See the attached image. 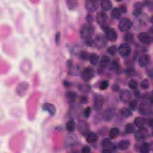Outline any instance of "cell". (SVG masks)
Returning a JSON list of instances; mask_svg holds the SVG:
<instances>
[{
	"instance_id": "cell-4",
	"label": "cell",
	"mask_w": 153,
	"mask_h": 153,
	"mask_svg": "<svg viewBox=\"0 0 153 153\" xmlns=\"http://www.w3.org/2000/svg\"><path fill=\"white\" fill-rule=\"evenodd\" d=\"M133 25V23L130 19L127 18H123L119 21L118 28L122 32H127L129 31Z\"/></svg>"
},
{
	"instance_id": "cell-46",
	"label": "cell",
	"mask_w": 153,
	"mask_h": 153,
	"mask_svg": "<svg viewBox=\"0 0 153 153\" xmlns=\"http://www.w3.org/2000/svg\"><path fill=\"white\" fill-rule=\"evenodd\" d=\"M61 32H57L55 36V42L56 45H59L60 44L61 42Z\"/></svg>"
},
{
	"instance_id": "cell-31",
	"label": "cell",
	"mask_w": 153,
	"mask_h": 153,
	"mask_svg": "<svg viewBox=\"0 0 153 153\" xmlns=\"http://www.w3.org/2000/svg\"><path fill=\"white\" fill-rule=\"evenodd\" d=\"M120 133V129L118 127H113L109 132V137L110 139H114L118 137Z\"/></svg>"
},
{
	"instance_id": "cell-42",
	"label": "cell",
	"mask_w": 153,
	"mask_h": 153,
	"mask_svg": "<svg viewBox=\"0 0 153 153\" xmlns=\"http://www.w3.org/2000/svg\"><path fill=\"white\" fill-rule=\"evenodd\" d=\"M142 13V11L141 8L137 7H134V9H133V12H132V14L134 16L139 17V16L141 15Z\"/></svg>"
},
{
	"instance_id": "cell-37",
	"label": "cell",
	"mask_w": 153,
	"mask_h": 153,
	"mask_svg": "<svg viewBox=\"0 0 153 153\" xmlns=\"http://www.w3.org/2000/svg\"><path fill=\"white\" fill-rule=\"evenodd\" d=\"M118 48L117 47V46L115 45H112L111 46H109L108 48H107V52L108 53V54H109L110 55H115L117 52Z\"/></svg>"
},
{
	"instance_id": "cell-11",
	"label": "cell",
	"mask_w": 153,
	"mask_h": 153,
	"mask_svg": "<svg viewBox=\"0 0 153 153\" xmlns=\"http://www.w3.org/2000/svg\"><path fill=\"white\" fill-rule=\"evenodd\" d=\"M95 40V47H98L99 49H102L107 46L108 42L107 40L105 37V36L102 35H98L96 36Z\"/></svg>"
},
{
	"instance_id": "cell-40",
	"label": "cell",
	"mask_w": 153,
	"mask_h": 153,
	"mask_svg": "<svg viewBox=\"0 0 153 153\" xmlns=\"http://www.w3.org/2000/svg\"><path fill=\"white\" fill-rule=\"evenodd\" d=\"M109 85V83L108 80H103V81H102L101 83H100L99 89L102 90H105L108 88Z\"/></svg>"
},
{
	"instance_id": "cell-7",
	"label": "cell",
	"mask_w": 153,
	"mask_h": 153,
	"mask_svg": "<svg viewBox=\"0 0 153 153\" xmlns=\"http://www.w3.org/2000/svg\"><path fill=\"white\" fill-rule=\"evenodd\" d=\"M108 20V16L107 14L104 11L99 12L96 16V20L97 23L100 25L103 28L107 27V23Z\"/></svg>"
},
{
	"instance_id": "cell-20",
	"label": "cell",
	"mask_w": 153,
	"mask_h": 153,
	"mask_svg": "<svg viewBox=\"0 0 153 153\" xmlns=\"http://www.w3.org/2000/svg\"><path fill=\"white\" fill-rule=\"evenodd\" d=\"M86 141L89 143H96L98 139V135L95 132H89L86 135Z\"/></svg>"
},
{
	"instance_id": "cell-24",
	"label": "cell",
	"mask_w": 153,
	"mask_h": 153,
	"mask_svg": "<svg viewBox=\"0 0 153 153\" xmlns=\"http://www.w3.org/2000/svg\"><path fill=\"white\" fill-rule=\"evenodd\" d=\"M77 142V137L75 135H68L67 138H65V144L67 145H73Z\"/></svg>"
},
{
	"instance_id": "cell-9",
	"label": "cell",
	"mask_w": 153,
	"mask_h": 153,
	"mask_svg": "<svg viewBox=\"0 0 153 153\" xmlns=\"http://www.w3.org/2000/svg\"><path fill=\"white\" fill-rule=\"evenodd\" d=\"M134 134L136 139L138 141H141L147 138L148 135V130L144 127L139 129L137 132H135Z\"/></svg>"
},
{
	"instance_id": "cell-32",
	"label": "cell",
	"mask_w": 153,
	"mask_h": 153,
	"mask_svg": "<svg viewBox=\"0 0 153 153\" xmlns=\"http://www.w3.org/2000/svg\"><path fill=\"white\" fill-rule=\"evenodd\" d=\"M120 114L126 118L130 117L132 115V112L129 108L124 107L120 109Z\"/></svg>"
},
{
	"instance_id": "cell-52",
	"label": "cell",
	"mask_w": 153,
	"mask_h": 153,
	"mask_svg": "<svg viewBox=\"0 0 153 153\" xmlns=\"http://www.w3.org/2000/svg\"><path fill=\"white\" fill-rule=\"evenodd\" d=\"M113 89L114 91L118 92L119 90H120V87H119L117 84H114V86H113Z\"/></svg>"
},
{
	"instance_id": "cell-47",
	"label": "cell",
	"mask_w": 153,
	"mask_h": 153,
	"mask_svg": "<svg viewBox=\"0 0 153 153\" xmlns=\"http://www.w3.org/2000/svg\"><path fill=\"white\" fill-rule=\"evenodd\" d=\"M120 12L122 13H126L127 12V7L126 4H121L120 7H118Z\"/></svg>"
},
{
	"instance_id": "cell-35",
	"label": "cell",
	"mask_w": 153,
	"mask_h": 153,
	"mask_svg": "<svg viewBox=\"0 0 153 153\" xmlns=\"http://www.w3.org/2000/svg\"><path fill=\"white\" fill-rule=\"evenodd\" d=\"M138 102L137 100H132L129 102V109L132 111H135L138 108Z\"/></svg>"
},
{
	"instance_id": "cell-14",
	"label": "cell",
	"mask_w": 153,
	"mask_h": 153,
	"mask_svg": "<svg viewBox=\"0 0 153 153\" xmlns=\"http://www.w3.org/2000/svg\"><path fill=\"white\" fill-rule=\"evenodd\" d=\"M132 98V93L128 90H123L120 93V99L123 102H129Z\"/></svg>"
},
{
	"instance_id": "cell-49",
	"label": "cell",
	"mask_w": 153,
	"mask_h": 153,
	"mask_svg": "<svg viewBox=\"0 0 153 153\" xmlns=\"http://www.w3.org/2000/svg\"><path fill=\"white\" fill-rule=\"evenodd\" d=\"M86 20H87V23H92L93 22L94 19H93V16L91 14H88L86 17Z\"/></svg>"
},
{
	"instance_id": "cell-18",
	"label": "cell",
	"mask_w": 153,
	"mask_h": 153,
	"mask_svg": "<svg viewBox=\"0 0 153 153\" xmlns=\"http://www.w3.org/2000/svg\"><path fill=\"white\" fill-rule=\"evenodd\" d=\"M136 148H138V151L142 153H148L150 151L151 148V144L148 142H143L139 143L138 146H136Z\"/></svg>"
},
{
	"instance_id": "cell-8",
	"label": "cell",
	"mask_w": 153,
	"mask_h": 153,
	"mask_svg": "<svg viewBox=\"0 0 153 153\" xmlns=\"http://www.w3.org/2000/svg\"><path fill=\"white\" fill-rule=\"evenodd\" d=\"M100 5L99 1H95V0H88V1H85V7L87 10L90 12H96Z\"/></svg>"
},
{
	"instance_id": "cell-34",
	"label": "cell",
	"mask_w": 153,
	"mask_h": 153,
	"mask_svg": "<svg viewBox=\"0 0 153 153\" xmlns=\"http://www.w3.org/2000/svg\"><path fill=\"white\" fill-rule=\"evenodd\" d=\"M140 86L143 90L148 89L150 88V82H149L148 80L147 79L142 80L140 83Z\"/></svg>"
},
{
	"instance_id": "cell-28",
	"label": "cell",
	"mask_w": 153,
	"mask_h": 153,
	"mask_svg": "<svg viewBox=\"0 0 153 153\" xmlns=\"http://www.w3.org/2000/svg\"><path fill=\"white\" fill-rule=\"evenodd\" d=\"M66 129L70 133H72L75 129V123L73 120H70L66 124Z\"/></svg>"
},
{
	"instance_id": "cell-1",
	"label": "cell",
	"mask_w": 153,
	"mask_h": 153,
	"mask_svg": "<svg viewBox=\"0 0 153 153\" xmlns=\"http://www.w3.org/2000/svg\"><path fill=\"white\" fill-rule=\"evenodd\" d=\"M95 28L92 23H86L83 25L80 29V37L84 40L92 38L94 34Z\"/></svg>"
},
{
	"instance_id": "cell-30",
	"label": "cell",
	"mask_w": 153,
	"mask_h": 153,
	"mask_svg": "<svg viewBox=\"0 0 153 153\" xmlns=\"http://www.w3.org/2000/svg\"><path fill=\"white\" fill-rule=\"evenodd\" d=\"M111 14L112 18L115 20L120 19L122 16V13L120 12V10L118 9V7H115L113 8L111 11Z\"/></svg>"
},
{
	"instance_id": "cell-39",
	"label": "cell",
	"mask_w": 153,
	"mask_h": 153,
	"mask_svg": "<svg viewBox=\"0 0 153 153\" xmlns=\"http://www.w3.org/2000/svg\"><path fill=\"white\" fill-rule=\"evenodd\" d=\"M90 55L87 52H86V51H81L80 53L79 57L83 61H87L89 59Z\"/></svg>"
},
{
	"instance_id": "cell-21",
	"label": "cell",
	"mask_w": 153,
	"mask_h": 153,
	"mask_svg": "<svg viewBox=\"0 0 153 153\" xmlns=\"http://www.w3.org/2000/svg\"><path fill=\"white\" fill-rule=\"evenodd\" d=\"M130 146V142L129 140L124 139L118 142V148L121 151H125Z\"/></svg>"
},
{
	"instance_id": "cell-22",
	"label": "cell",
	"mask_w": 153,
	"mask_h": 153,
	"mask_svg": "<svg viewBox=\"0 0 153 153\" xmlns=\"http://www.w3.org/2000/svg\"><path fill=\"white\" fill-rule=\"evenodd\" d=\"M65 97L69 102L73 103L77 99V94L75 92L69 91L65 93Z\"/></svg>"
},
{
	"instance_id": "cell-41",
	"label": "cell",
	"mask_w": 153,
	"mask_h": 153,
	"mask_svg": "<svg viewBox=\"0 0 153 153\" xmlns=\"http://www.w3.org/2000/svg\"><path fill=\"white\" fill-rule=\"evenodd\" d=\"M110 68L112 70L114 71H118L119 70V68H120V65H119L118 62L117 60H114L112 63L110 64L109 65Z\"/></svg>"
},
{
	"instance_id": "cell-44",
	"label": "cell",
	"mask_w": 153,
	"mask_h": 153,
	"mask_svg": "<svg viewBox=\"0 0 153 153\" xmlns=\"http://www.w3.org/2000/svg\"><path fill=\"white\" fill-rule=\"evenodd\" d=\"M91 113H92V108L90 107H87L86 109H84V115L85 118H88L90 117Z\"/></svg>"
},
{
	"instance_id": "cell-25",
	"label": "cell",
	"mask_w": 153,
	"mask_h": 153,
	"mask_svg": "<svg viewBox=\"0 0 153 153\" xmlns=\"http://www.w3.org/2000/svg\"><path fill=\"white\" fill-rule=\"evenodd\" d=\"M66 7L70 10H75L79 6V1L75 0H68L65 1Z\"/></svg>"
},
{
	"instance_id": "cell-2",
	"label": "cell",
	"mask_w": 153,
	"mask_h": 153,
	"mask_svg": "<svg viewBox=\"0 0 153 153\" xmlns=\"http://www.w3.org/2000/svg\"><path fill=\"white\" fill-rule=\"evenodd\" d=\"M139 113L143 115H149L152 114V102L149 100H144L138 107Z\"/></svg>"
},
{
	"instance_id": "cell-48",
	"label": "cell",
	"mask_w": 153,
	"mask_h": 153,
	"mask_svg": "<svg viewBox=\"0 0 153 153\" xmlns=\"http://www.w3.org/2000/svg\"><path fill=\"white\" fill-rule=\"evenodd\" d=\"M126 73L128 76H133V75H135V69L132 68H129V69H127V70L126 71Z\"/></svg>"
},
{
	"instance_id": "cell-45",
	"label": "cell",
	"mask_w": 153,
	"mask_h": 153,
	"mask_svg": "<svg viewBox=\"0 0 153 153\" xmlns=\"http://www.w3.org/2000/svg\"><path fill=\"white\" fill-rule=\"evenodd\" d=\"M89 102V98L86 95H83L80 98V102L81 104H86Z\"/></svg>"
},
{
	"instance_id": "cell-10",
	"label": "cell",
	"mask_w": 153,
	"mask_h": 153,
	"mask_svg": "<svg viewBox=\"0 0 153 153\" xmlns=\"http://www.w3.org/2000/svg\"><path fill=\"white\" fill-rule=\"evenodd\" d=\"M104 98L100 95L95 94L94 96V103H93V108L96 111H99L103 107Z\"/></svg>"
},
{
	"instance_id": "cell-6",
	"label": "cell",
	"mask_w": 153,
	"mask_h": 153,
	"mask_svg": "<svg viewBox=\"0 0 153 153\" xmlns=\"http://www.w3.org/2000/svg\"><path fill=\"white\" fill-rule=\"evenodd\" d=\"M118 53L120 55L124 58L128 57L132 52V48L129 44L128 43H123L118 48Z\"/></svg>"
},
{
	"instance_id": "cell-23",
	"label": "cell",
	"mask_w": 153,
	"mask_h": 153,
	"mask_svg": "<svg viewBox=\"0 0 153 153\" xmlns=\"http://www.w3.org/2000/svg\"><path fill=\"white\" fill-rule=\"evenodd\" d=\"M145 119H144L142 117H137L135 118L134 120V125L138 127V129L142 128V127H145Z\"/></svg>"
},
{
	"instance_id": "cell-50",
	"label": "cell",
	"mask_w": 153,
	"mask_h": 153,
	"mask_svg": "<svg viewBox=\"0 0 153 153\" xmlns=\"http://www.w3.org/2000/svg\"><path fill=\"white\" fill-rule=\"evenodd\" d=\"M82 152L84 153H89L91 152V149L89 146L86 145V146H84L83 147Z\"/></svg>"
},
{
	"instance_id": "cell-17",
	"label": "cell",
	"mask_w": 153,
	"mask_h": 153,
	"mask_svg": "<svg viewBox=\"0 0 153 153\" xmlns=\"http://www.w3.org/2000/svg\"><path fill=\"white\" fill-rule=\"evenodd\" d=\"M150 61L151 58L148 55H142L138 59V64L142 68L146 67L150 64Z\"/></svg>"
},
{
	"instance_id": "cell-51",
	"label": "cell",
	"mask_w": 153,
	"mask_h": 153,
	"mask_svg": "<svg viewBox=\"0 0 153 153\" xmlns=\"http://www.w3.org/2000/svg\"><path fill=\"white\" fill-rule=\"evenodd\" d=\"M145 123L148 124V125L152 127V118H150V119H148V120L147 121H145Z\"/></svg>"
},
{
	"instance_id": "cell-33",
	"label": "cell",
	"mask_w": 153,
	"mask_h": 153,
	"mask_svg": "<svg viewBox=\"0 0 153 153\" xmlns=\"http://www.w3.org/2000/svg\"><path fill=\"white\" fill-rule=\"evenodd\" d=\"M125 131L127 133H134L135 132V125L131 123H127L125 126Z\"/></svg>"
},
{
	"instance_id": "cell-3",
	"label": "cell",
	"mask_w": 153,
	"mask_h": 153,
	"mask_svg": "<svg viewBox=\"0 0 153 153\" xmlns=\"http://www.w3.org/2000/svg\"><path fill=\"white\" fill-rule=\"evenodd\" d=\"M105 37L109 41L115 42L118 38V33L115 29L109 27H105L104 28Z\"/></svg>"
},
{
	"instance_id": "cell-26",
	"label": "cell",
	"mask_w": 153,
	"mask_h": 153,
	"mask_svg": "<svg viewBox=\"0 0 153 153\" xmlns=\"http://www.w3.org/2000/svg\"><path fill=\"white\" fill-rule=\"evenodd\" d=\"M114 115V113L113 110L111 109H109L106 110V111L104 113L103 118L105 121L109 122L110 120H111V119L113 118Z\"/></svg>"
},
{
	"instance_id": "cell-12",
	"label": "cell",
	"mask_w": 153,
	"mask_h": 153,
	"mask_svg": "<svg viewBox=\"0 0 153 153\" xmlns=\"http://www.w3.org/2000/svg\"><path fill=\"white\" fill-rule=\"evenodd\" d=\"M138 38L143 44L149 45L152 42V37L149 32H142L139 33Z\"/></svg>"
},
{
	"instance_id": "cell-13",
	"label": "cell",
	"mask_w": 153,
	"mask_h": 153,
	"mask_svg": "<svg viewBox=\"0 0 153 153\" xmlns=\"http://www.w3.org/2000/svg\"><path fill=\"white\" fill-rule=\"evenodd\" d=\"M42 109L44 111L48 113L51 116H53L56 113V109L55 105L46 102L42 106Z\"/></svg>"
},
{
	"instance_id": "cell-19",
	"label": "cell",
	"mask_w": 153,
	"mask_h": 153,
	"mask_svg": "<svg viewBox=\"0 0 153 153\" xmlns=\"http://www.w3.org/2000/svg\"><path fill=\"white\" fill-rule=\"evenodd\" d=\"M100 5L104 12H108L113 8V3L109 0H102L99 1Z\"/></svg>"
},
{
	"instance_id": "cell-53",
	"label": "cell",
	"mask_w": 153,
	"mask_h": 153,
	"mask_svg": "<svg viewBox=\"0 0 153 153\" xmlns=\"http://www.w3.org/2000/svg\"><path fill=\"white\" fill-rule=\"evenodd\" d=\"M64 84L65 87H69L70 86V83L68 81H65L64 82Z\"/></svg>"
},
{
	"instance_id": "cell-36",
	"label": "cell",
	"mask_w": 153,
	"mask_h": 153,
	"mask_svg": "<svg viewBox=\"0 0 153 153\" xmlns=\"http://www.w3.org/2000/svg\"><path fill=\"white\" fill-rule=\"evenodd\" d=\"M124 40L127 42H131L134 40V36L131 32H126L124 36Z\"/></svg>"
},
{
	"instance_id": "cell-27",
	"label": "cell",
	"mask_w": 153,
	"mask_h": 153,
	"mask_svg": "<svg viewBox=\"0 0 153 153\" xmlns=\"http://www.w3.org/2000/svg\"><path fill=\"white\" fill-rule=\"evenodd\" d=\"M79 129L81 133H82L83 135H86L89 132V125L87 123L84 122H81L79 124Z\"/></svg>"
},
{
	"instance_id": "cell-29",
	"label": "cell",
	"mask_w": 153,
	"mask_h": 153,
	"mask_svg": "<svg viewBox=\"0 0 153 153\" xmlns=\"http://www.w3.org/2000/svg\"><path fill=\"white\" fill-rule=\"evenodd\" d=\"M89 62L92 65H96L99 61V56L96 53H92L90 55Z\"/></svg>"
},
{
	"instance_id": "cell-43",
	"label": "cell",
	"mask_w": 153,
	"mask_h": 153,
	"mask_svg": "<svg viewBox=\"0 0 153 153\" xmlns=\"http://www.w3.org/2000/svg\"><path fill=\"white\" fill-rule=\"evenodd\" d=\"M85 44L88 47H95V40H93L92 38H90L88 39H86L84 40Z\"/></svg>"
},
{
	"instance_id": "cell-16",
	"label": "cell",
	"mask_w": 153,
	"mask_h": 153,
	"mask_svg": "<svg viewBox=\"0 0 153 153\" xmlns=\"http://www.w3.org/2000/svg\"><path fill=\"white\" fill-rule=\"evenodd\" d=\"M111 64V59L108 56H103L101 57L99 62V69L100 71H104L107 67Z\"/></svg>"
},
{
	"instance_id": "cell-15",
	"label": "cell",
	"mask_w": 153,
	"mask_h": 153,
	"mask_svg": "<svg viewBox=\"0 0 153 153\" xmlns=\"http://www.w3.org/2000/svg\"><path fill=\"white\" fill-rule=\"evenodd\" d=\"M101 146L103 148L111 149L112 151H115L117 148V146L112 142L111 139L109 138L104 139L101 142Z\"/></svg>"
},
{
	"instance_id": "cell-5",
	"label": "cell",
	"mask_w": 153,
	"mask_h": 153,
	"mask_svg": "<svg viewBox=\"0 0 153 153\" xmlns=\"http://www.w3.org/2000/svg\"><path fill=\"white\" fill-rule=\"evenodd\" d=\"M95 74V71L92 68L87 67L84 68L81 72V77L84 81H89L93 77Z\"/></svg>"
},
{
	"instance_id": "cell-38",
	"label": "cell",
	"mask_w": 153,
	"mask_h": 153,
	"mask_svg": "<svg viewBox=\"0 0 153 153\" xmlns=\"http://www.w3.org/2000/svg\"><path fill=\"white\" fill-rule=\"evenodd\" d=\"M128 86L132 90H136L138 86V83L136 80L131 79L128 83Z\"/></svg>"
}]
</instances>
